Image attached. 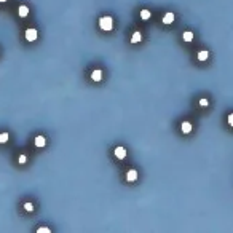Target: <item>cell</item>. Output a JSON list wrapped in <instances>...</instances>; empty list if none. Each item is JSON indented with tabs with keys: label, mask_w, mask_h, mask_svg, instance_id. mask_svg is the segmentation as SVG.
Listing matches in <instances>:
<instances>
[{
	"label": "cell",
	"mask_w": 233,
	"mask_h": 233,
	"mask_svg": "<svg viewBox=\"0 0 233 233\" xmlns=\"http://www.w3.org/2000/svg\"><path fill=\"white\" fill-rule=\"evenodd\" d=\"M182 40L185 42V43H192V42L195 40V34L192 31H184L182 32Z\"/></svg>",
	"instance_id": "9c48e42d"
},
{
	"label": "cell",
	"mask_w": 233,
	"mask_h": 233,
	"mask_svg": "<svg viewBox=\"0 0 233 233\" xmlns=\"http://www.w3.org/2000/svg\"><path fill=\"white\" fill-rule=\"evenodd\" d=\"M114 155H115L117 160H125L126 158V149H125L123 145H118V147H115Z\"/></svg>",
	"instance_id": "8992f818"
},
{
	"label": "cell",
	"mask_w": 233,
	"mask_h": 233,
	"mask_svg": "<svg viewBox=\"0 0 233 233\" xmlns=\"http://www.w3.org/2000/svg\"><path fill=\"white\" fill-rule=\"evenodd\" d=\"M174 19H176V15L173 11H168V13L163 15V18H161V23H163L165 26H171L174 23Z\"/></svg>",
	"instance_id": "277c9868"
},
{
	"label": "cell",
	"mask_w": 233,
	"mask_h": 233,
	"mask_svg": "<svg viewBox=\"0 0 233 233\" xmlns=\"http://www.w3.org/2000/svg\"><path fill=\"white\" fill-rule=\"evenodd\" d=\"M24 209L27 211V213H32V211H34V204L32 203H26L24 204Z\"/></svg>",
	"instance_id": "2e32d148"
},
{
	"label": "cell",
	"mask_w": 233,
	"mask_h": 233,
	"mask_svg": "<svg viewBox=\"0 0 233 233\" xmlns=\"http://www.w3.org/2000/svg\"><path fill=\"white\" fill-rule=\"evenodd\" d=\"M198 104H200V107L204 109V107H208V105H209V101L206 99V97H201V99L198 101Z\"/></svg>",
	"instance_id": "5bb4252c"
},
{
	"label": "cell",
	"mask_w": 233,
	"mask_h": 233,
	"mask_svg": "<svg viewBox=\"0 0 233 233\" xmlns=\"http://www.w3.org/2000/svg\"><path fill=\"white\" fill-rule=\"evenodd\" d=\"M99 29L104 31V32H110L114 29V18L112 16H101L99 18Z\"/></svg>",
	"instance_id": "6da1fadb"
},
{
	"label": "cell",
	"mask_w": 233,
	"mask_h": 233,
	"mask_svg": "<svg viewBox=\"0 0 233 233\" xmlns=\"http://www.w3.org/2000/svg\"><path fill=\"white\" fill-rule=\"evenodd\" d=\"M227 123H228V126H231V128H233V112L227 115Z\"/></svg>",
	"instance_id": "e0dca14e"
},
{
	"label": "cell",
	"mask_w": 233,
	"mask_h": 233,
	"mask_svg": "<svg viewBox=\"0 0 233 233\" xmlns=\"http://www.w3.org/2000/svg\"><path fill=\"white\" fill-rule=\"evenodd\" d=\"M139 16H140V19H142V21H149L150 18H152V13H150V10H140L139 11Z\"/></svg>",
	"instance_id": "8fae6325"
},
{
	"label": "cell",
	"mask_w": 233,
	"mask_h": 233,
	"mask_svg": "<svg viewBox=\"0 0 233 233\" xmlns=\"http://www.w3.org/2000/svg\"><path fill=\"white\" fill-rule=\"evenodd\" d=\"M137 177H139V173H137V169H134V168L128 169V173H126V176H125L126 182H136Z\"/></svg>",
	"instance_id": "3957f363"
},
{
	"label": "cell",
	"mask_w": 233,
	"mask_h": 233,
	"mask_svg": "<svg viewBox=\"0 0 233 233\" xmlns=\"http://www.w3.org/2000/svg\"><path fill=\"white\" fill-rule=\"evenodd\" d=\"M209 59V51L208 50H201L196 53V61H200V62H204V61H208Z\"/></svg>",
	"instance_id": "30bf717a"
},
{
	"label": "cell",
	"mask_w": 233,
	"mask_h": 233,
	"mask_svg": "<svg viewBox=\"0 0 233 233\" xmlns=\"http://www.w3.org/2000/svg\"><path fill=\"white\" fill-rule=\"evenodd\" d=\"M192 131H193V123L188 122V120H184L180 123V133L182 134H190Z\"/></svg>",
	"instance_id": "7a4b0ae2"
},
{
	"label": "cell",
	"mask_w": 233,
	"mask_h": 233,
	"mask_svg": "<svg viewBox=\"0 0 233 233\" xmlns=\"http://www.w3.org/2000/svg\"><path fill=\"white\" fill-rule=\"evenodd\" d=\"M34 144H35V147H45L46 145V139L43 136H37L34 139Z\"/></svg>",
	"instance_id": "7c38bea8"
},
{
	"label": "cell",
	"mask_w": 233,
	"mask_h": 233,
	"mask_svg": "<svg viewBox=\"0 0 233 233\" xmlns=\"http://www.w3.org/2000/svg\"><path fill=\"white\" fill-rule=\"evenodd\" d=\"M102 77H104L102 69H94L93 72H91V80H93L94 83H99L102 80Z\"/></svg>",
	"instance_id": "52a82bcc"
},
{
	"label": "cell",
	"mask_w": 233,
	"mask_h": 233,
	"mask_svg": "<svg viewBox=\"0 0 233 233\" xmlns=\"http://www.w3.org/2000/svg\"><path fill=\"white\" fill-rule=\"evenodd\" d=\"M0 2H6V0H0Z\"/></svg>",
	"instance_id": "ffe728a7"
},
{
	"label": "cell",
	"mask_w": 233,
	"mask_h": 233,
	"mask_svg": "<svg viewBox=\"0 0 233 233\" xmlns=\"http://www.w3.org/2000/svg\"><path fill=\"white\" fill-rule=\"evenodd\" d=\"M131 43L133 45H137V43H140V42H142V32L140 31H134L133 34H131Z\"/></svg>",
	"instance_id": "ba28073f"
},
{
	"label": "cell",
	"mask_w": 233,
	"mask_h": 233,
	"mask_svg": "<svg viewBox=\"0 0 233 233\" xmlns=\"http://www.w3.org/2000/svg\"><path fill=\"white\" fill-rule=\"evenodd\" d=\"M18 161H19V163H21V165H24V163H26V161H27V157H26V155H19V158H18Z\"/></svg>",
	"instance_id": "d6986e66"
},
{
	"label": "cell",
	"mask_w": 233,
	"mask_h": 233,
	"mask_svg": "<svg viewBox=\"0 0 233 233\" xmlns=\"http://www.w3.org/2000/svg\"><path fill=\"white\" fill-rule=\"evenodd\" d=\"M37 231H38V233H50L51 230L48 228V227H40V228H37Z\"/></svg>",
	"instance_id": "ac0fdd59"
},
{
	"label": "cell",
	"mask_w": 233,
	"mask_h": 233,
	"mask_svg": "<svg viewBox=\"0 0 233 233\" xmlns=\"http://www.w3.org/2000/svg\"><path fill=\"white\" fill-rule=\"evenodd\" d=\"M18 15H19L21 18H26L27 15H29V8H27L26 5H21L19 8H18Z\"/></svg>",
	"instance_id": "4fadbf2b"
},
{
	"label": "cell",
	"mask_w": 233,
	"mask_h": 233,
	"mask_svg": "<svg viewBox=\"0 0 233 233\" xmlns=\"http://www.w3.org/2000/svg\"><path fill=\"white\" fill-rule=\"evenodd\" d=\"M24 37H26L27 42H35L38 37V32H37V29H27L24 32Z\"/></svg>",
	"instance_id": "5b68a950"
},
{
	"label": "cell",
	"mask_w": 233,
	"mask_h": 233,
	"mask_svg": "<svg viewBox=\"0 0 233 233\" xmlns=\"http://www.w3.org/2000/svg\"><path fill=\"white\" fill-rule=\"evenodd\" d=\"M6 140H8V133H2L0 134V144L6 142Z\"/></svg>",
	"instance_id": "9a60e30c"
}]
</instances>
